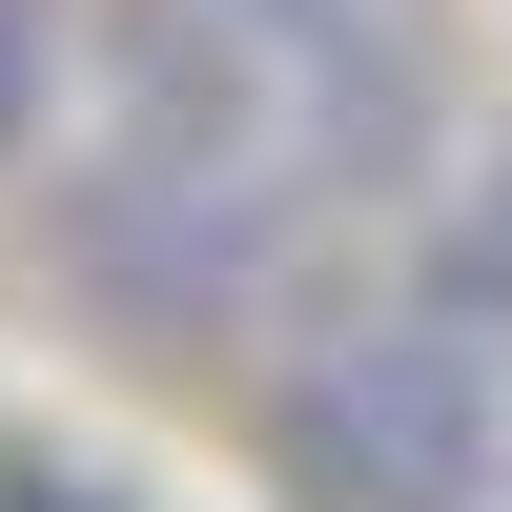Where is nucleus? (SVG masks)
<instances>
[{
    "instance_id": "obj_2",
    "label": "nucleus",
    "mask_w": 512,
    "mask_h": 512,
    "mask_svg": "<svg viewBox=\"0 0 512 512\" xmlns=\"http://www.w3.org/2000/svg\"><path fill=\"white\" fill-rule=\"evenodd\" d=\"M62 287L123 328V349H226L246 308L287 287L308 246V164L287 144H164V123H103L62 164Z\"/></svg>"
},
{
    "instance_id": "obj_4",
    "label": "nucleus",
    "mask_w": 512,
    "mask_h": 512,
    "mask_svg": "<svg viewBox=\"0 0 512 512\" xmlns=\"http://www.w3.org/2000/svg\"><path fill=\"white\" fill-rule=\"evenodd\" d=\"M41 103H62V0H0V164L41 144Z\"/></svg>"
},
{
    "instance_id": "obj_6",
    "label": "nucleus",
    "mask_w": 512,
    "mask_h": 512,
    "mask_svg": "<svg viewBox=\"0 0 512 512\" xmlns=\"http://www.w3.org/2000/svg\"><path fill=\"white\" fill-rule=\"evenodd\" d=\"M0 512H123L103 472H0Z\"/></svg>"
},
{
    "instance_id": "obj_5",
    "label": "nucleus",
    "mask_w": 512,
    "mask_h": 512,
    "mask_svg": "<svg viewBox=\"0 0 512 512\" xmlns=\"http://www.w3.org/2000/svg\"><path fill=\"white\" fill-rule=\"evenodd\" d=\"M226 21L267 41V62H287V41H328V21H349V0H226Z\"/></svg>"
},
{
    "instance_id": "obj_1",
    "label": "nucleus",
    "mask_w": 512,
    "mask_h": 512,
    "mask_svg": "<svg viewBox=\"0 0 512 512\" xmlns=\"http://www.w3.org/2000/svg\"><path fill=\"white\" fill-rule=\"evenodd\" d=\"M512 328H472L451 287L410 308H328L267 369V492L287 512H512Z\"/></svg>"
},
{
    "instance_id": "obj_3",
    "label": "nucleus",
    "mask_w": 512,
    "mask_h": 512,
    "mask_svg": "<svg viewBox=\"0 0 512 512\" xmlns=\"http://www.w3.org/2000/svg\"><path fill=\"white\" fill-rule=\"evenodd\" d=\"M431 287H451V308H472V328H512V144H492L472 185L431 205Z\"/></svg>"
}]
</instances>
